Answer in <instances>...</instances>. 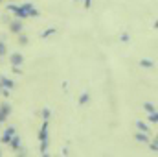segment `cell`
<instances>
[{
    "mask_svg": "<svg viewBox=\"0 0 158 157\" xmlns=\"http://www.w3.org/2000/svg\"><path fill=\"white\" fill-rule=\"evenodd\" d=\"M17 35H19V44H22V46H26V44H28V37H26L22 32H20V34H17Z\"/></svg>",
    "mask_w": 158,
    "mask_h": 157,
    "instance_id": "13",
    "label": "cell"
},
{
    "mask_svg": "<svg viewBox=\"0 0 158 157\" xmlns=\"http://www.w3.org/2000/svg\"><path fill=\"white\" fill-rule=\"evenodd\" d=\"M140 67H143V69H153L155 63H153L151 59H140Z\"/></svg>",
    "mask_w": 158,
    "mask_h": 157,
    "instance_id": "11",
    "label": "cell"
},
{
    "mask_svg": "<svg viewBox=\"0 0 158 157\" xmlns=\"http://www.w3.org/2000/svg\"><path fill=\"white\" fill-rule=\"evenodd\" d=\"M39 141H48V120H44V122H42V126H40Z\"/></svg>",
    "mask_w": 158,
    "mask_h": 157,
    "instance_id": "6",
    "label": "cell"
},
{
    "mask_svg": "<svg viewBox=\"0 0 158 157\" xmlns=\"http://www.w3.org/2000/svg\"><path fill=\"white\" fill-rule=\"evenodd\" d=\"M85 7H90V0H85Z\"/></svg>",
    "mask_w": 158,
    "mask_h": 157,
    "instance_id": "22",
    "label": "cell"
},
{
    "mask_svg": "<svg viewBox=\"0 0 158 157\" xmlns=\"http://www.w3.org/2000/svg\"><path fill=\"white\" fill-rule=\"evenodd\" d=\"M22 28H24V26H22V19H17V17H15L13 20H9V32H11V34H20Z\"/></svg>",
    "mask_w": 158,
    "mask_h": 157,
    "instance_id": "3",
    "label": "cell"
},
{
    "mask_svg": "<svg viewBox=\"0 0 158 157\" xmlns=\"http://www.w3.org/2000/svg\"><path fill=\"white\" fill-rule=\"evenodd\" d=\"M0 155H2V150H0Z\"/></svg>",
    "mask_w": 158,
    "mask_h": 157,
    "instance_id": "23",
    "label": "cell"
},
{
    "mask_svg": "<svg viewBox=\"0 0 158 157\" xmlns=\"http://www.w3.org/2000/svg\"><path fill=\"white\" fill-rule=\"evenodd\" d=\"M9 61H11V65H22V61H24V56L22 54H19V52H15V54H11V57H9Z\"/></svg>",
    "mask_w": 158,
    "mask_h": 157,
    "instance_id": "7",
    "label": "cell"
},
{
    "mask_svg": "<svg viewBox=\"0 0 158 157\" xmlns=\"http://www.w3.org/2000/svg\"><path fill=\"white\" fill-rule=\"evenodd\" d=\"M0 2H2V0H0Z\"/></svg>",
    "mask_w": 158,
    "mask_h": 157,
    "instance_id": "24",
    "label": "cell"
},
{
    "mask_svg": "<svg viewBox=\"0 0 158 157\" xmlns=\"http://www.w3.org/2000/svg\"><path fill=\"white\" fill-rule=\"evenodd\" d=\"M52 34H55V28H50V30L42 32V34H40V37H48V35H52Z\"/></svg>",
    "mask_w": 158,
    "mask_h": 157,
    "instance_id": "18",
    "label": "cell"
},
{
    "mask_svg": "<svg viewBox=\"0 0 158 157\" xmlns=\"http://www.w3.org/2000/svg\"><path fill=\"white\" fill-rule=\"evenodd\" d=\"M6 54H7V44L4 41H0V57H4Z\"/></svg>",
    "mask_w": 158,
    "mask_h": 157,
    "instance_id": "14",
    "label": "cell"
},
{
    "mask_svg": "<svg viewBox=\"0 0 158 157\" xmlns=\"http://www.w3.org/2000/svg\"><path fill=\"white\" fill-rule=\"evenodd\" d=\"M88 98H90V94H88V92H83V94L79 96V104H81V105H83V104H86V102H88Z\"/></svg>",
    "mask_w": 158,
    "mask_h": 157,
    "instance_id": "15",
    "label": "cell"
},
{
    "mask_svg": "<svg viewBox=\"0 0 158 157\" xmlns=\"http://www.w3.org/2000/svg\"><path fill=\"white\" fill-rule=\"evenodd\" d=\"M7 144H11V146H13V150H19V146H20V137L15 133V135L9 139V142H7Z\"/></svg>",
    "mask_w": 158,
    "mask_h": 157,
    "instance_id": "10",
    "label": "cell"
},
{
    "mask_svg": "<svg viewBox=\"0 0 158 157\" xmlns=\"http://www.w3.org/2000/svg\"><path fill=\"white\" fill-rule=\"evenodd\" d=\"M7 11H11V13H15V17H17V19H26V17H28V13H26V9H24V6H17V4H9V6H7Z\"/></svg>",
    "mask_w": 158,
    "mask_h": 157,
    "instance_id": "1",
    "label": "cell"
},
{
    "mask_svg": "<svg viewBox=\"0 0 158 157\" xmlns=\"http://www.w3.org/2000/svg\"><path fill=\"white\" fill-rule=\"evenodd\" d=\"M149 148L156 154V150H158V141H153V142H149Z\"/></svg>",
    "mask_w": 158,
    "mask_h": 157,
    "instance_id": "20",
    "label": "cell"
},
{
    "mask_svg": "<svg viewBox=\"0 0 158 157\" xmlns=\"http://www.w3.org/2000/svg\"><path fill=\"white\" fill-rule=\"evenodd\" d=\"M121 41L127 43V41H129V34H121Z\"/></svg>",
    "mask_w": 158,
    "mask_h": 157,
    "instance_id": "21",
    "label": "cell"
},
{
    "mask_svg": "<svg viewBox=\"0 0 158 157\" xmlns=\"http://www.w3.org/2000/svg\"><path fill=\"white\" fill-rule=\"evenodd\" d=\"M15 87V81L6 76H0V89H13Z\"/></svg>",
    "mask_w": 158,
    "mask_h": 157,
    "instance_id": "5",
    "label": "cell"
},
{
    "mask_svg": "<svg viewBox=\"0 0 158 157\" xmlns=\"http://www.w3.org/2000/svg\"><path fill=\"white\" fill-rule=\"evenodd\" d=\"M9 115H11V104L2 102V104H0V124L6 122V120L9 118Z\"/></svg>",
    "mask_w": 158,
    "mask_h": 157,
    "instance_id": "2",
    "label": "cell"
},
{
    "mask_svg": "<svg viewBox=\"0 0 158 157\" xmlns=\"http://www.w3.org/2000/svg\"><path fill=\"white\" fill-rule=\"evenodd\" d=\"M149 122H153V124H156L158 122V113L156 111H153V113H149V118H147Z\"/></svg>",
    "mask_w": 158,
    "mask_h": 157,
    "instance_id": "16",
    "label": "cell"
},
{
    "mask_svg": "<svg viewBox=\"0 0 158 157\" xmlns=\"http://www.w3.org/2000/svg\"><path fill=\"white\" fill-rule=\"evenodd\" d=\"M13 135H15V128H11V126H9V128H6V129H4V133L0 135V142H2V144H7V142H9V139H11Z\"/></svg>",
    "mask_w": 158,
    "mask_h": 157,
    "instance_id": "4",
    "label": "cell"
},
{
    "mask_svg": "<svg viewBox=\"0 0 158 157\" xmlns=\"http://www.w3.org/2000/svg\"><path fill=\"white\" fill-rule=\"evenodd\" d=\"M134 139H136V142H149V135H147L145 131L134 133Z\"/></svg>",
    "mask_w": 158,
    "mask_h": 157,
    "instance_id": "9",
    "label": "cell"
},
{
    "mask_svg": "<svg viewBox=\"0 0 158 157\" xmlns=\"http://www.w3.org/2000/svg\"><path fill=\"white\" fill-rule=\"evenodd\" d=\"M143 107H145V111H147V113H153V111H156V107H155L153 104H149V102H145V104H143Z\"/></svg>",
    "mask_w": 158,
    "mask_h": 157,
    "instance_id": "17",
    "label": "cell"
},
{
    "mask_svg": "<svg viewBox=\"0 0 158 157\" xmlns=\"http://www.w3.org/2000/svg\"><path fill=\"white\" fill-rule=\"evenodd\" d=\"M136 128H138L140 131H145V133H149V128H147V124H145V122H142V120H136Z\"/></svg>",
    "mask_w": 158,
    "mask_h": 157,
    "instance_id": "12",
    "label": "cell"
},
{
    "mask_svg": "<svg viewBox=\"0 0 158 157\" xmlns=\"http://www.w3.org/2000/svg\"><path fill=\"white\" fill-rule=\"evenodd\" d=\"M24 6V9H26V13H28V17H39V11L30 4V2H26V4H22Z\"/></svg>",
    "mask_w": 158,
    "mask_h": 157,
    "instance_id": "8",
    "label": "cell"
},
{
    "mask_svg": "<svg viewBox=\"0 0 158 157\" xmlns=\"http://www.w3.org/2000/svg\"><path fill=\"white\" fill-rule=\"evenodd\" d=\"M50 109H42V120H50Z\"/></svg>",
    "mask_w": 158,
    "mask_h": 157,
    "instance_id": "19",
    "label": "cell"
}]
</instances>
